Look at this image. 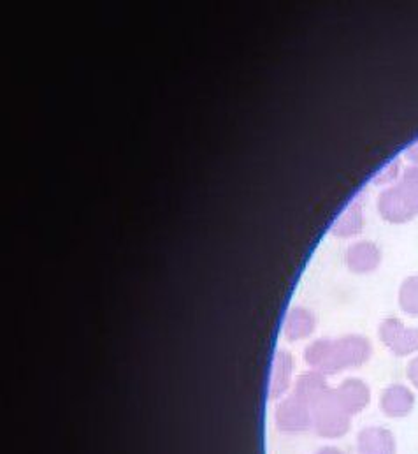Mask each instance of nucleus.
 <instances>
[{"label":"nucleus","mask_w":418,"mask_h":454,"mask_svg":"<svg viewBox=\"0 0 418 454\" xmlns=\"http://www.w3.org/2000/svg\"><path fill=\"white\" fill-rule=\"evenodd\" d=\"M334 391H336L337 400L341 402V405L344 407V411L350 416L360 412L369 403V398H371L369 387L360 379H346Z\"/></svg>","instance_id":"8"},{"label":"nucleus","mask_w":418,"mask_h":454,"mask_svg":"<svg viewBox=\"0 0 418 454\" xmlns=\"http://www.w3.org/2000/svg\"><path fill=\"white\" fill-rule=\"evenodd\" d=\"M399 162H392L389 166H385L380 173H378V178H376V184H382V185H387V184H392L398 176H399Z\"/></svg>","instance_id":"14"},{"label":"nucleus","mask_w":418,"mask_h":454,"mask_svg":"<svg viewBox=\"0 0 418 454\" xmlns=\"http://www.w3.org/2000/svg\"><path fill=\"white\" fill-rule=\"evenodd\" d=\"M364 217L359 203H352L334 223L332 234L337 238H352L362 231Z\"/></svg>","instance_id":"11"},{"label":"nucleus","mask_w":418,"mask_h":454,"mask_svg":"<svg viewBox=\"0 0 418 454\" xmlns=\"http://www.w3.org/2000/svg\"><path fill=\"white\" fill-rule=\"evenodd\" d=\"M314 316L306 309H294L287 317V337L292 340L306 339L314 333Z\"/></svg>","instance_id":"12"},{"label":"nucleus","mask_w":418,"mask_h":454,"mask_svg":"<svg viewBox=\"0 0 418 454\" xmlns=\"http://www.w3.org/2000/svg\"><path fill=\"white\" fill-rule=\"evenodd\" d=\"M406 159L412 162V166L418 168V139L415 143H412L406 150Z\"/></svg>","instance_id":"16"},{"label":"nucleus","mask_w":418,"mask_h":454,"mask_svg":"<svg viewBox=\"0 0 418 454\" xmlns=\"http://www.w3.org/2000/svg\"><path fill=\"white\" fill-rule=\"evenodd\" d=\"M312 421L316 434L325 439L343 437L350 430V414L332 389H327L312 403Z\"/></svg>","instance_id":"2"},{"label":"nucleus","mask_w":418,"mask_h":454,"mask_svg":"<svg viewBox=\"0 0 418 454\" xmlns=\"http://www.w3.org/2000/svg\"><path fill=\"white\" fill-rule=\"evenodd\" d=\"M398 300L405 314L418 319V275H412L403 280Z\"/></svg>","instance_id":"13"},{"label":"nucleus","mask_w":418,"mask_h":454,"mask_svg":"<svg viewBox=\"0 0 418 454\" xmlns=\"http://www.w3.org/2000/svg\"><path fill=\"white\" fill-rule=\"evenodd\" d=\"M346 266L353 273H371L382 261V252L373 241H355L346 250Z\"/></svg>","instance_id":"7"},{"label":"nucleus","mask_w":418,"mask_h":454,"mask_svg":"<svg viewBox=\"0 0 418 454\" xmlns=\"http://www.w3.org/2000/svg\"><path fill=\"white\" fill-rule=\"evenodd\" d=\"M314 454H343L337 448H330V446H327V448H321V450H318Z\"/></svg>","instance_id":"17"},{"label":"nucleus","mask_w":418,"mask_h":454,"mask_svg":"<svg viewBox=\"0 0 418 454\" xmlns=\"http://www.w3.org/2000/svg\"><path fill=\"white\" fill-rule=\"evenodd\" d=\"M380 340L396 356H412L418 352V328L405 326L398 317H389L380 325Z\"/></svg>","instance_id":"3"},{"label":"nucleus","mask_w":418,"mask_h":454,"mask_svg":"<svg viewBox=\"0 0 418 454\" xmlns=\"http://www.w3.org/2000/svg\"><path fill=\"white\" fill-rule=\"evenodd\" d=\"M337 350L341 356L343 368H353L364 364L371 356V343L366 337L360 335H348L337 339Z\"/></svg>","instance_id":"10"},{"label":"nucleus","mask_w":418,"mask_h":454,"mask_svg":"<svg viewBox=\"0 0 418 454\" xmlns=\"http://www.w3.org/2000/svg\"><path fill=\"white\" fill-rule=\"evenodd\" d=\"M417 405V396L414 389L405 384H392L383 389L380 396V409L387 418L403 419L414 412Z\"/></svg>","instance_id":"4"},{"label":"nucleus","mask_w":418,"mask_h":454,"mask_svg":"<svg viewBox=\"0 0 418 454\" xmlns=\"http://www.w3.org/2000/svg\"><path fill=\"white\" fill-rule=\"evenodd\" d=\"M357 451L359 454H396V437L387 428L368 427L357 437Z\"/></svg>","instance_id":"6"},{"label":"nucleus","mask_w":418,"mask_h":454,"mask_svg":"<svg viewBox=\"0 0 418 454\" xmlns=\"http://www.w3.org/2000/svg\"><path fill=\"white\" fill-rule=\"evenodd\" d=\"M380 215L392 224H405L418 215V168L408 166L399 182L378 198Z\"/></svg>","instance_id":"1"},{"label":"nucleus","mask_w":418,"mask_h":454,"mask_svg":"<svg viewBox=\"0 0 418 454\" xmlns=\"http://www.w3.org/2000/svg\"><path fill=\"white\" fill-rule=\"evenodd\" d=\"M305 356H306V363L314 368V372H318L321 375L337 373V372L344 370L336 340L321 339V340L314 341L306 348Z\"/></svg>","instance_id":"5"},{"label":"nucleus","mask_w":418,"mask_h":454,"mask_svg":"<svg viewBox=\"0 0 418 454\" xmlns=\"http://www.w3.org/2000/svg\"><path fill=\"white\" fill-rule=\"evenodd\" d=\"M280 425L287 432H303L314 425L312 407L298 396L287 400L280 409Z\"/></svg>","instance_id":"9"},{"label":"nucleus","mask_w":418,"mask_h":454,"mask_svg":"<svg viewBox=\"0 0 418 454\" xmlns=\"http://www.w3.org/2000/svg\"><path fill=\"white\" fill-rule=\"evenodd\" d=\"M406 377H408V380L412 382V386L418 389V356L412 357V361L408 363V366H406Z\"/></svg>","instance_id":"15"}]
</instances>
